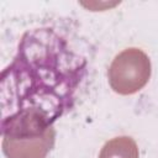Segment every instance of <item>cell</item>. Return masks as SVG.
<instances>
[{
	"instance_id": "cell-1",
	"label": "cell",
	"mask_w": 158,
	"mask_h": 158,
	"mask_svg": "<svg viewBox=\"0 0 158 158\" xmlns=\"http://www.w3.org/2000/svg\"><path fill=\"white\" fill-rule=\"evenodd\" d=\"M86 68L85 57L57 30L40 27L25 32L0 77L2 136H42L74 107Z\"/></svg>"
}]
</instances>
